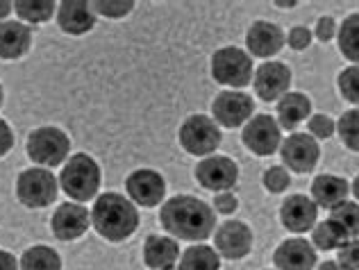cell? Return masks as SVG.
<instances>
[{
    "instance_id": "277c9868",
    "label": "cell",
    "mask_w": 359,
    "mask_h": 270,
    "mask_svg": "<svg viewBox=\"0 0 359 270\" xmlns=\"http://www.w3.org/2000/svg\"><path fill=\"white\" fill-rule=\"evenodd\" d=\"M212 78L223 87L239 91L252 82V59L250 55L237 48V45H225L216 50L212 57Z\"/></svg>"
},
{
    "instance_id": "44dd1931",
    "label": "cell",
    "mask_w": 359,
    "mask_h": 270,
    "mask_svg": "<svg viewBox=\"0 0 359 270\" xmlns=\"http://www.w3.org/2000/svg\"><path fill=\"white\" fill-rule=\"evenodd\" d=\"M32 32L18 21L0 23V59H18L30 50Z\"/></svg>"
},
{
    "instance_id": "ffe728a7",
    "label": "cell",
    "mask_w": 359,
    "mask_h": 270,
    "mask_svg": "<svg viewBox=\"0 0 359 270\" xmlns=\"http://www.w3.org/2000/svg\"><path fill=\"white\" fill-rule=\"evenodd\" d=\"M351 193V184L339 175H318L311 182V200L316 202V207L334 209L337 204L348 200Z\"/></svg>"
},
{
    "instance_id": "e575fe53",
    "label": "cell",
    "mask_w": 359,
    "mask_h": 270,
    "mask_svg": "<svg viewBox=\"0 0 359 270\" xmlns=\"http://www.w3.org/2000/svg\"><path fill=\"white\" fill-rule=\"evenodd\" d=\"M337 262L348 270H359V236L348 239L346 243L339 248Z\"/></svg>"
},
{
    "instance_id": "6da1fadb",
    "label": "cell",
    "mask_w": 359,
    "mask_h": 270,
    "mask_svg": "<svg viewBox=\"0 0 359 270\" xmlns=\"http://www.w3.org/2000/svg\"><path fill=\"white\" fill-rule=\"evenodd\" d=\"M159 222L175 239L205 241L216 229V211L194 195H175L162 204Z\"/></svg>"
},
{
    "instance_id": "83f0119b",
    "label": "cell",
    "mask_w": 359,
    "mask_h": 270,
    "mask_svg": "<svg viewBox=\"0 0 359 270\" xmlns=\"http://www.w3.org/2000/svg\"><path fill=\"white\" fill-rule=\"evenodd\" d=\"M55 7L53 0H16L14 12L25 23H43L53 16Z\"/></svg>"
},
{
    "instance_id": "7402d4cb",
    "label": "cell",
    "mask_w": 359,
    "mask_h": 270,
    "mask_svg": "<svg viewBox=\"0 0 359 270\" xmlns=\"http://www.w3.org/2000/svg\"><path fill=\"white\" fill-rule=\"evenodd\" d=\"M180 259L175 239L150 234L144 243V264L153 270H171Z\"/></svg>"
},
{
    "instance_id": "8fae6325",
    "label": "cell",
    "mask_w": 359,
    "mask_h": 270,
    "mask_svg": "<svg viewBox=\"0 0 359 270\" xmlns=\"http://www.w3.org/2000/svg\"><path fill=\"white\" fill-rule=\"evenodd\" d=\"M196 180L207 191L223 193L239 182V166L230 157L212 155L196 166Z\"/></svg>"
},
{
    "instance_id": "ac0fdd59",
    "label": "cell",
    "mask_w": 359,
    "mask_h": 270,
    "mask_svg": "<svg viewBox=\"0 0 359 270\" xmlns=\"http://www.w3.org/2000/svg\"><path fill=\"white\" fill-rule=\"evenodd\" d=\"M50 227L60 241H75L89 229V211L78 202H64L53 213Z\"/></svg>"
},
{
    "instance_id": "4dcf8cb0",
    "label": "cell",
    "mask_w": 359,
    "mask_h": 270,
    "mask_svg": "<svg viewBox=\"0 0 359 270\" xmlns=\"http://www.w3.org/2000/svg\"><path fill=\"white\" fill-rule=\"evenodd\" d=\"M337 85H339V91H341V96L348 102L359 105V66L344 69L341 73H339Z\"/></svg>"
},
{
    "instance_id": "836d02e7",
    "label": "cell",
    "mask_w": 359,
    "mask_h": 270,
    "mask_svg": "<svg viewBox=\"0 0 359 270\" xmlns=\"http://www.w3.org/2000/svg\"><path fill=\"white\" fill-rule=\"evenodd\" d=\"M307 127H309V134L314 138H330L334 134L337 123L327 114H314V116H309Z\"/></svg>"
},
{
    "instance_id": "9a60e30c",
    "label": "cell",
    "mask_w": 359,
    "mask_h": 270,
    "mask_svg": "<svg viewBox=\"0 0 359 270\" xmlns=\"http://www.w3.org/2000/svg\"><path fill=\"white\" fill-rule=\"evenodd\" d=\"M273 264L278 270H316L318 257L309 241L287 239L273 253Z\"/></svg>"
},
{
    "instance_id": "7a4b0ae2",
    "label": "cell",
    "mask_w": 359,
    "mask_h": 270,
    "mask_svg": "<svg viewBox=\"0 0 359 270\" xmlns=\"http://www.w3.org/2000/svg\"><path fill=\"white\" fill-rule=\"evenodd\" d=\"M91 225L96 227V232L111 241H126L132 236L139 227V211L135 207V202L128 200L121 193H105L100 195L91 209Z\"/></svg>"
},
{
    "instance_id": "d590c367",
    "label": "cell",
    "mask_w": 359,
    "mask_h": 270,
    "mask_svg": "<svg viewBox=\"0 0 359 270\" xmlns=\"http://www.w3.org/2000/svg\"><path fill=\"white\" fill-rule=\"evenodd\" d=\"M239 207V200H237V195L230 193V191H223V193H216V198H214V209L216 213H234Z\"/></svg>"
},
{
    "instance_id": "74e56055",
    "label": "cell",
    "mask_w": 359,
    "mask_h": 270,
    "mask_svg": "<svg viewBox=\"0 0 359 270\" xmlns=\"http://www.w3.org/2000/svg\"><path fill=\"white\" fill-rule=\"evenodd\" d=\"M309 43H311V32L307 27L296 25L294 30L289 32V45L294 50H305V48H309Z\"/></svg>"
},
{
    "instance_id": "7c38bea8",
    "label": "cell",
    "mask_w": 359,
    "mask_h": 270,
    "mask_svg": "<svg viewBox=\"0 0 359 270\" xmlns=\"http://www.w3.org/2000/svg\"><path fill=\"white\" fill-rule=\"evenodd\" d=\"M216 253L223 259L237 262L250 255L252 250V232L243 220H225L214 232Z\"/></svg>"
},
{
    "instance_id": "d6a6232c",
    "label": "cell",
    "mask_w": 359,
    "mask_h": 270,
    "mask_svg": "<svg viewBox=\"0 0 359 270\" xmlns=\"http://www.w3.org/2000/svg\"><path fill=\"white\" fill-rule=\"evenodd\" d=\"M132 7H135V3H126V0H116V3H107V0H96V3H91V9H93V14H102V16H107V18H121V16H126L132 12Z\"/></svg>"
},
{
    "instance_id": "cb8c5ba5",
    "label": "cell",
    "mask_w": 359,
    "mask_h": 270,
    "mask_svg": "<svg viewBox=\"0 0 359 270\" xmlns=\"http://www.w3.org/2000/svg\"><path fill=\"white\" fill-rule=\"evenodd\" d=\"M180 270H221V257L210 246H191L180 257Z\"/></svg>"
},
{
    "instance_id": "e0dca14e",
    "label": "cell",
    "mask_w": 359,
    "mask_h": 270,
    "mask_svg": "<svg viewBox=\"0 0 359 270\" xmlns=\"http://www.w3.org/2000/svg\"><path fill=\"white\" fill-rule=\"evenodd\" d=\"M285 41L287 39H285L282 27L269 21H255L248 27V32H245V45H248L250 55L262 59L278 55L282 50V45H285Z\"/></svg>"
},
{
    "instance_id": "3957f363",
    "label": "cell",
    "mask_w": 359,
    "mask_h": 270,
    "mask_svg": "<svg viewBox=\"0 0 359 270\" xmlns=\"http://www.w3.org/2000/svg\"><path fill=\"white\" fill-rule=\"evenodd\" d=\"M60 186L75 202H87L96 198L100 189V166L89 155H73L64 164L60 175Z\"/></svg>"
},
{
    "instance_id": "8992f818",
    "label": "cell",
    "mask_w": 359,
    "mask_h": 270,
    "mask_svg": "<svg viewBox=\"0 0 359 270\" xmlns=\"http://www.w3.org/2000/svg\"><path fill=\"white\" fill-rule=\"evenodd\" d=\"M71 150V141L60 127H39L27 136V157L39 166H60Z\"/></svg>"
},
{
    "instance_id": "ab89813d",
    "label": "cell",
    "mask_w": 359,
    "mask_h": 270,
    "mask_svg": "<svg viewBox=\"0 0 359 270\" xmlns=\"http://www.w3.org/2000/svg\"><path fill=\"white\" fill-rule=\"evenodd\" d=\"M0 270H21V268H18V262L14 255L0 250Z\"/></svg>"
},
{
    "instance_id": "ba28073f",
    "label": "cell",
    "mask_w": 359,
    "mask_h": 270,
    "mask_svg": "<svg viewBox=\"0 0 359 270\" xmlns=\"http://www.w3.org/2000/svg\"><path fill=\"white\" fill-rule=\"evenodd\" d=\"M243 145L257 157H269L280 150L282 145V127L278 125V118L271 114L252 116L243 127Z\"/></svg>"
},
{
    "instance_id": "5b68a950",
    "label": "cell",
    "mask_w": 359,
    "mask_h": 270,
    "mask_svg": "<svg viewBox=\"0 0 359 270\" xmlns=\"http://www.w3.org/2000/svg\"><path fill=\"white\" fill-rule=\"evenodd\" d=\"M177 136H180V145L194 157H212V152L219 150V145L223 141V134L219 125H216V120L203 114L189 116L180 125Z\"/></svg>"
},
{
    "instance_id": "ee69618b",
    "label": "cell",
    "mask_w": 359,
    "mask_h": 270,
    "mask_svg": "<svg viewBox=\"0 0 359 270\" xmlns=\"http://www.w3.org/2000/svg\"><path fill=\"white\" fill-rule=\"evenodd\" d=\"M0 107H3V85H0Z\"/></svg>"
},
{
    "instance_id": "60d3db41",
    "label": "cell",
    "mask_w": 359,
    "mask_h": 270,
    "mask_svg": "<svg viewBox=\"0 0 359 270\" xmlns=\"http://www.w3.org/2000/svg\"><path fill=\"white\" fill-rule=\"evenodd\" d=\"M316 270H348V268H344V266L334 259V262H320V264L316 266Z\"/></svg>"
},
{
    "instance_id": "f1b7e54d",
    "label": "cell",
    "mask_w": 359,
    "mask_h": 270,
    "mask_svg": "<svg viewBox=\"0 0 359 270\" xmlns=\"http://www.w3.org/2000/svg\"><path fill=\"white\" fill-rule=\"evenodd\" d=\"M330 220H334L341 227L348 239L359 236V204L346 200L341 204H337L334 209H330Z\"/></svg>"
},
{
    "instance_id": "8d00e7d4",
    "label": "cell",
    "mask_w": 359,
    "mask_h": 270,
    "mask_svg": "<svg viewBox=\"0 0 359 270\" xmlns=\"http://www.w3.org/2000/svg\"><path fill=\"white\" fill-rule=\"evenodd\" d=\"M337 32H339V25H337L334 18H330V16L318 18L316 30H314V34H316V39H318V41H332L334 36H337Z\"/></svg>"
},
{
    "instance_id": "4316f807",
    "label": "cell",
    "mask_w": 359,
    "mask_h": 270,
    "mask_svg": "<svg viewBox=\"0 0 359 270\" xmlns=\"http://www.w3.org/2000/svg\"><path fill=\"white\" fill-rule=\"evenodd\" d=\"M18 268L21 270H62V259L53 248L34 246V248H27L23 253Z\"/></svg>"
},
{
    "instance_id": "30bf717a",
    "label": "cell",
    "mask_w": 359,
    "mask_h": 270,
    "mask_svg": "<svg viewBox=\"0 0 359 270\" xmlns=\"http://www.w3.org/2000/svg\"><path fill=\"white\" fill-rule=\"evenodd\" d=\"M280 157L282 164L294 173H309L314 171L318 164L320 148L318 141L307 132H294L289 134L280 145Z\"/></svg>"
},
{
    "instance_id": "7bdbcfd3",
    "label": "cell",
    "mask_w": 359,
    "mask_h": 270,
    "mask_svg": "<svg viewBox=\"0 0 359 270\" xmlns=\"http://www.w3.org/2000/svg\"><path fill=\"white\" fill-rule=\"evenodd\" d=\"M351 193H353L355 198L359 200V175H357V178L353 180V184H351Z\"/></svg>"
},
{
    "instance_id": "4fadbf2b",
    "label": "cell",
    "mask_w": 359,
    "mask_h": 270,
    "mask_svg": "<svg viewBox=\"0 0 359 270\" xmlns=\"http://www.w3.org/2000/svg\"><path fill=\"white\" fill-rule=\"evenodd\" d=\"M252 87L257 98L264 102L280 100L282 96H287L291 87V69L282 62H266L255 71L252 76Z\"/></svg>"
},
{
    "instance_id": "5bb4252c",
    "label": "cell",
    "mask_w": 359,
    "mask_h": 270,
    "mask_svg": "<svg viewBox=\"0 0 359 270\" xmlns=\"http://www.w3.org/2000/svg\"><path fill=\"white\" fill-rule=\"evenodd\" d=\"M126 191L132 202L141 204V207H157L166 195V182L157 171L141 169L128 175Z\"/></svg>"
},
{
    "instance_id": "1f68e13d",
    "label": "cell",
    "mask_w": 359,
    "mask_h": 270,
    "mask_svg": "<svg viewBox=\"0 0 359 270\" xmlns=\"http://www.w3.org/2000/svg\"><path fill=\"white\" fill-rule=\"evenodd\" d=\"M264 186H266L269 193H282L289 189L291 178L285 166H271V169L264 171V178H262Z\"/></svg>"
},
{
    "instance_id": "d4e9b609",
    "label": "cell",
    "mask_w": 359,
    "mask_h": 270,
    "mask_svg": "<svg viewBox=\"0 0 359 270\" xmlns=\"http://www.w3.org/2000/svg\"><path fill=\"white\" fill-rule=\"evenodd\" d=\"M348 241V234L337 225L334 220H323L316 222L314 229H311V241L309 243L314 246V250H323V253H332V250H339Z\"/></svg>"
},
{
    "instance_id": "2e32d148",
    "label": "cell",
    "mask_w": 359,
    "mask_h": 270,
    "mask_svg": "<svg viewBox=\"0 0 359 270\" xmlns=\"http://www.w3.org/2000/svg\"><path fill=\"white\" fill-rule=\"evenodd\" d=\"M318 218V207L316 202L307 198V195H289L280 207V220L289 232L296 234H305V232L314 229Z\"/></svg>"
},
{
    "instance_id": "52a82bcc",
    "label": "cell",
    "mask_w": 359,
    "mask_h": 270,
    "mask_svg": "<svg viewBox=\"0 0 359 270\" xmlns=\"http://www.w3.org/2000/svg\"><path fill=\"white\" fill-rule=\"evenodd\" d=\"M16 198L30 209H41L57 198V180L46 169L23 171L16 180Z\"/></svg>"
},
{
    "instance_id": "9c48e42d",
    "label": "cell",
    "mask_w": 359,
    "mask_h": 270,
    "mask_svg": "<svg viewBox=\"0 0 359 270\" xmlns=\"http://www.w3.org/2000/svg\"><path fill=\"white\" fill-rule=\"evenodd\" d=\"M252 111H255V102L248 93L243 91H221L219 96L214 98L212 102V114L216 125L221 127H241L243 123H248L252 118Z\"/></svg>"
},
{
    "instance_id": "f35d334b",
    "label": "cell",
    "mask_w": 359,
    "mask_h": 270,
    "mask_svg": "<svg viewBox=\"0 0 359 270\" xmlns=\"http://www.w3.org/2000/svg\"><path fill=\"white\" fill-rule=\"evenodd\" d=\"M14 145V134H12V127H9L3 118H0V157L7 155L12 150Z\"/></svg>"
},
{
    "instance_id": "f546056e",
    "label": "cell",
    "mask_w": 359,
    "mask_h": 270,
    "mask_svg": "<svg viewBox=\"0 0 359 270\" xmlns=\"http://www.w3.org/2000/svg\"><path fill=\"white\" fill-rule=\"evenodd\" d=\"M337 132L348 150L359 152V107L344 111V116L337 123Z\"/></svg>"
},
{
    "instance_id": "b9f144b4",
    "label": "cell",
    "mask_w": 359,
    "mask_h": 270,
    "mask_svg": "<svg viewBox=\"0 0 359 270\" xmlns=\"http://www.w3.org/2000/svg\"><path fill=\"white\" fill-rule=\"evenodd\" d=\"M14 9V3H7V0H0V21H3L5 16H9V12Z\"/></svg>"
},
{
    "instance_id": "484cf974",
    "label": "cell",
    "mask_w": 359,
    "mask_h": 270,
    "mask_svg": "<svg viewBox=\"0 0 359 270\" xmlns=\"http://www.w3.org/2000/svg\"><path fill=\"white\" fill-rule=\"evenodd\" d=\"M337 41L344 57L353 62V66H359V14L344 18V23L339 25Z\"/></svg>"
},
{
    "instance_id": "d6986e66",
    "label": "cell",
    "mask_w": 359,
    "mask_h": 270,
    "mask_svg": "<svg viewBox=\"0 0 359 270\" xmlns=\"http://www.w3.org/2000/svg\"><path fill=\"white\" fill-rule=\"evenodd\" d=\"M57 23L66 34H84L93 30L96 25V14L89 3L82 0H64L57 7Z\"/></svg>"
},
{
    "instance_id": "603a6c76",
    "label": "cell",
    "mask_w": 359,
    "mask_h": 270,
    "mask_svg": "<svg viewBox=\"0 0 359 270\" xmlns=\"http://www.w3.org/2000/svg\"><path fill=\"white\" fill-rule=\"evenodd\" d=\"M311 116V100L300 91H289L278 100V125L282 129H296Z\"/></svg>"
}]
</instances>
